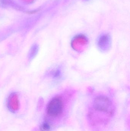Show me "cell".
<instances>
[{
	"instance_id": "1",
	"label": "cell",
	"mask_w": 130,
	"mask_h": 131,
	"mask_svg": "<svg viewBox=\"0 0 130 131\" xmlns=\"http://www.w3.org/2000/svg\"><path fill=\"white\" fill-rule=\"evenodd\" d=\"M94 106L97 111L108 114H112L113 111L112 102L105 96L100 95L96 97L94 100Z\"/></svg>"
},
{
	"instance_id": "2",
	"label": "cell",
	"mask_w": 130,
	"mask_h": 131,
	"mask_svg": "<svg viewBox=\"0 0 130 131\" xmlns=\"http://www.w3.org/2000/svg\"><path fill=\"white\" fill-rule=\"evenodd\" d=\"M63 108V103L62 98L57 96L53 98L49 102L47 112L50 116L57 117L62 114Z\"/></svg>"
},
{
	"instance_id": "3",
	"label": "cell",
	"mask_w": 130,
	"mask_h": 131,
	"mask_svg": "<svg viewBox=\"0 0 130 131\" xmlns=\"http://www.w3.org/2000/svg\"><path fill=\"white\" fill-rule=\"evenodd\" d=\"M111 44V39L108 35L103 34L101 35L97 41L98 48L101 50L106 51L109 49Z\"/></svg>"
},
{
	"instance_id": "4",
	"label": "cell",
	"mask_w": 130,
	"mask_h": 131,
	"mask_svg": "<svg viewBox=\"0 0 130 131\" xmlns=\"http://www.w3.org/2000/svg\"><path fill=\"white\" fill-rule=\"evenodd\" d=\"M53 78L57 80H59L62 78V73L61 69L60 68L56 69L53 72Z\"/></svg>"
},
{
	"instance_id": "5",
	"label": "cell",
	"mask_w": 130,
	"mask_h": 131,
	"mask_svg": "<svg viewBox=\"0 0 130 131\" xmlns=\"http://www.w3.org/2000/svg\"><path fill=\"white\" fill-rule=\"evenodd\" d=\"M51 127L49 123L45 122L42 124L40 127V129L42 131H49Z\"/></svg>"
}]
</instances>
